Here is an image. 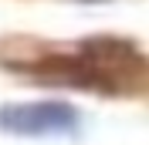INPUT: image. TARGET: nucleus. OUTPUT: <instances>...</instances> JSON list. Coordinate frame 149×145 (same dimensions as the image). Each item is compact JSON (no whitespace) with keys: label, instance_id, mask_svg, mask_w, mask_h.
<instances>
[{"label":"nucleus","instance_id":"f257e3e1","mask_svg":"<svg viewBox=\"0 0 149 145\" xmlns=\"http://www.w3.org/2000/svg\"><path fill=\"white\" fill-rule=\"evenodd\" d=\"M81 125V115L65 101H34V105H3L0 128L14 135H65Z\"/></svg>","mask_w":149,"mask_h":145}]
</instances>
